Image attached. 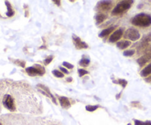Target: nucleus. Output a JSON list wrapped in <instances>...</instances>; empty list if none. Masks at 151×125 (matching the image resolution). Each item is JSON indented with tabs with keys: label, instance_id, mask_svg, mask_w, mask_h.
<instances>
[{
	"label": "nucleus",
	"instance_id": "obj_1",
	"mask_svg": "<svg viewBox=\"0 0 151 125\" xmlns=\"http://www.w3.org/2000/svg\"><path fill=\"white\" fill-rule=\"evenodd\" d=\"M4 110L10 113L39 115L43 112L42 101L27 82L0 79V116Z\"/></svg>",
	"mask_w": 151,
	"mask_h": 125
},
{
	"label": "nucleus",
	"instance_id": "obj_2",
	"mask_svg": "<svg viewBox=\"0 0 151 125\" xmlns=\"http://www.w3.org/2000/svg\"><path fill=\"white\" fill-rule=\"evenodd\" d=\"M0 125H61L58 121L35 117L22 113H5L0 116Z\"/></svg>",
	"mask_w": 151,
	"mask_h": 125
},
{
	"label": "nucleus",
	"instance_id": "obj_3",
	"mask_svg": "<svg viewBox=\"0 0 151 125\" xmlns=\"http://www.w3.org/2000/svg\"><path fill=\"white\" fill-rule=\"evenodd\" d=\"M131 23L134 26L147 27L151 25V16L146 13H139L131 19Z\"/></svg>",
	"mask_w": 151,
	"mask_h": 125
},
{
	"label": "nucleus",
	"instance_id": "obj_4",
	"mask_svg": "<svg viewBox=\"0 0 151 125\" xmlns=\"http://www.w3.org/2000/svg\"><path fill=\"white\" fill-rule=\"evenodd\" d=\"M133 3H134V1H131V0H124V1H121L113 9V10L111 12V14L114 15V16H117V15H120L122 13H125L128 9L131 8Z\"/></svg>",
	"mask_w": 151,
	"mask_h": 125
},
{
	"label": "nucleus",
	"instance_id": "obj_5",
	"mask_svg": "<svg viewBox=\"0 0 151 125\" xmlns=\"http://www.w3.org/2000/svg\"><path fill=\"white\" fill-rule=\"evenodd\" d=\"M27 73L29 76H42L45 74V69L42 66L38 64H35L33 66L28 67L25 69Z\"/></svg>",
	"mask_w": 151,
	"mask_h": 125
},
{
	"label": "nucleus",
	"instance_id": "obj_6",
	"mask_svg": "<svg viewBox=\"0 0 151 125\" xmlns=\"http://www.w3.org/2000/svg\"><path fill=\"white\" fill-rule=\"evenodd\" d=\"M124 38L130 41H135L140 38V34L139 31L135 28H129L124 34Z\"/></svg>",
	"mask_w": 151,
	"mask_h": 125
},
{
	"label": "nucleus",
	"instance_id": "obj_7",
	"mask_svg": "<svg viewBox=\"0 0 151 125\" xmlns=\"http://www.w3.org/2000/svg\"><path fill=\"white\" fill-rule=\"evenodd\" d=\"M37 88H40L39 91L41 93V94H43L44 96H47V97H49V98L51 99L55 104H57L55 98L54 96L52 95V94L51 93V91H50L49 88L46 87L45 85H41V84H38V85H37Z\"/></svg>",
	"mask_w": 151,
	"mask_h": 125
},
{
	"label": "nucleus",
	"instance_id": "obj_8",
	"mask_svg": "<svg viewBox=\"0 0 151 125\" xmlns=\"http://www.w3.org/2000/svg\"><path fill=\"white\" fill-rule=\"evenodd\" d=\"M72 40H73V43L75 44V46L76 47L77 49H87L88 46L87 45L86 43L83 42L81 41V38L77 35H72Z\"/></svg>",
	"mask_w": 151,
	"mask_h": 125
},
{
	"label": "nucleus",
	"instance_id": "obj_9",
	"mask_svg": "<svg viewBox=\"0 0 151 125\" xmlns=\"http://www.w3.org/2000/svg\"><path fill=\"white\" fill-rule=\"evenodd\" d=\"M122 35H123V29H119L115 31L113 34L109 38V41L111 43H115L117 41H119L121 38H122Z\"/></svg>",
	"mask_w": 151,
	"mask_h": 125
},
{
	"label": "nucleus",
	"instance_id": "obj_10",
	"mask_svg": "<svg viewBox=\"0 0 151 125\" xmlns=\"http://www.w3.org/2000/svg\"><path fill=\"white\" fill-rule=\"evenodd\" d=\"M150 60H151V49L150 50V51H148V52L146 53L145 54H144L142 57H139V58L137 60V63H138L139 65L142 67V66H145V65L147 62L150 61Z\"/></svg>",
	"mask_w": 151,
	"mask_h": 125
},
{
	"label": "nucleus",
	"instance_id": "obj_11",
	"mask_svg": "<svg viewBox=\"0 0 151 125\" xmlns=\"http://www.w3.org/2000/svg\"><path fill=\"white\" fill-rule=\"evenodd\" d=\"M150 42H151V33L145 35V36L142 38V42L140 43V46L139 47V49L142 50V51L145 50L146 48H147V46L149 45V44H150Z\"/></svg>",
	"mask_w": 151,
	"mask_h": 125
},
{
	"label": "nucleus",
	"instance_id": "obj_12",
	"mask_svg": "<svg viewBox=\"0 0 151 125\" xmlns=\"http://www.w3.org/2000/svg\"><path fill=\"white\" fill-rule=\"evenodd\" d=\"M113 2L111 1H101L98 3V8L101 10H109L112 7Z\"/></svg>",
	"mask_w": 151,
	"mask_h": 125
},
{
	"label": "nucleus",
	"instance_id": "obj_13",
	"mask_svg": "<svg viewBox=\"0 0 151 125\" xmlns=\"http://www.w3.org/2000/svg\"><path fill=\"white\" fill-rule=\"evenodd\" d=\"M61 107L64 109H69L71 107V103L69 99L66 96H60L58 98Z\"/></svg>",
	"mask_w": 151,
	"mask_h": 125
},
{
	"label": "nucleus",
	"instance_id": "obj_14",
	"mask_svg": "<svg viewBox=\"0 0 151 125\" xmlns=\"http://www.w3.org/2000/svg\"><path fill=\"white\" fill-rule=\"evenodd\" d=\"M131 44L130 41H121L116 43V46L120 49H125Z\"/></svg>",
	"mask_w": 151,
	"mask_h": 125
},
{
	"label": "nucleus",
	"instance_id": "obj_15",
	"mask_svg": "<svg viewBox=\"0 0 151 125\" xmlns=\"http://www.w3.org/2000/svg\"><path fill=\"white\" fill-rule=\"evenodd\" d=\"M151 74V63L150 64L147 65L145 69H143L142 70V71L140 72V75L143 77H146V76H149Z\"/></svg>",
	"mask_w": 151,
	"mask_h": 125
},
{
	"label": "nucleus",
	"instance_id": "obj_16",
	"mask_svg": "<svg viewBox=\"0 0 151 125\" xmlns=\"http://www.w3.org/2000/svg\"><path fill=\"white\" fill-rule=\"evenodd\" d=\"M115 28H116V26H110V27L103 29V30L99 34V37H100V38H103V37L107 36L108 35H109V34L111 33V32H113V30L115 29Z\"/></svg>",
	"mask_w": 151,
	"mask_h": 125
},
{
	"label": "nucleus",
	"instance_id": "obj_17",
	"mask_svg": "<svg viewBox=\"0 0 151 125\" xmlns=\"http://www.w3.org/2000/svg\"><path fill=\"white\" fill-rule=\"evenodd\" d=\"M106 19H107V16L105 14H103V13H100V14L97 15L95 17V19L96 21H97V24L102 23V22L104 21Z\"/></svg>",
	"mask_w": 151,
	"mask_h": 125
},
{
	"label": "nucleus",
	"instance_id": "obj_18",
	"mask_svg": "<svg viewBox=\"0 0 151 125\" xmlns=\"http://www.w3.org/2000/svg\"><path fill=\"white\" fill-rule=\"evenodd\" d=\"M80 66H83V67H88L90 64V60L86 57H83L79 62Z\"/></svg>",
	"mask_w": 151,
	"mask_h": 125
},
{
	"label": "nucleus",
	"instance_id": "obj_19",
	"mask_svg": "<svg viewBox=\"0 0 151 125\" xmlns=\"http://www.w3.org/2000/svg\"><path fill=\"white\" fill-rule=\"evenodd\" d=\"M134 124H135V125H151V121H142L135 119L134 120Z\"/></svg>",
	"mask_w": 151,
	"mask_h": 125
},
{
	"label": "nucleus",
	"instance_id": "obj_20",
	"mask_svg": "<svg viewBox=\"0 0 151 125\" xmlns=\"http://www.w3.org/2000/svg\"><path fill=\"white\" fill-rule=\"evenodd\" d=\"M52 74L54 75L55 76L58 78H63L64 76V74H63L62 72L59 71L58 70H53L52 71Z\"/></svg>",
	"mask_w": 151,
	"mask_h": 125
},
{
	"label": "nucleus",
	"instance_id": "obj_21",
	"mask_svg": "<svg viewBox=\"0 0 151 125\" xmlns=\"http://www.w3.org/2000/svg\"><path fill=\"white\" fill-rule=\"evenodd\" d=\"M98 107H99L98 105H87L86 107V109L87 111L93 112V111H95Z\"/></svg>",
	"mask_w": 151,
	"mask_h": 125
},
{
	"label": "nucleus",
	"instance_id": "obj_22",
	"mask_svg": "<svg viewBox=\"0 0 151 125\" xmlns=\"http://www.w3.org/2000/svg\"><path fill=\"white\" fill-rule=\"evenodd\" d=\"M135 54V50H126L123 52V54L126 57H131V56H133Z\"/></svg>",
	"mask_w": 151,
	"mask_h": 125
},
{
	"label": "nucleus",
	"instance_id": "obj_23",
	"mask_svg": "<svg viewBox=\"0 0 151 125\" xmlns=\"http://www.w3.org/2000/svg\"><path fill=\"white\" fill-rule=\"evenodd\" d=\"M114 82L119 84V85H122L123 88H125V86H126L127 84H128V82H127L125 79H118V81H116V82Z\"/></svg>",
	"mask_w": 151,
	"mask_h": 125
},
{
	"label": "nucleus",
	"instance_id": "obj_24",
	"mask_svg": "<svg viewBox=\"0 0 151 125\" xmlns=\"http://www.w3.org/2000/svg\"><path fill=\"white\" fill-rule=\"evenodd\" d=\"M78 74H79L80 76H83L84 75L88 74V71L83 69H78Z\"/></svg>",
	"mask_w": 151,
	"mask_h": 125
},
{
	"label": "nucleus",
	"instance_id": "obj_25",
	"mask_svg": "<svg viewBox=\"0 0 151 125\" xmlns=\"http://www.w3.org/2000/svg\"><path fill=\"white\" fill-rule=\"evenodd\" d=\"M52 59H53V56H49V57H47V58L44 60V65L50 64V63H51V61L52 60Z\"/></svg>",
	"mask_w": 151,
	"mask_h": 125
},
{
	"label": "nucleus",
	"instance_id": "obj_26",
	"mask_svg": "<svg viewBox=\"0 0 151 125\" xmlns=\"http://www.w3.org/2000/svg\"><path fill=\"white\" fill-rule=\"evenodd\" d=\"M63 66H64V67H66V69H72L74 68L73 65L71 64V63H68V62H63Z\"/></svg>",
	"mask_w": 151,
	"mask_h": 125
},
{
	"label": "nucleus",
	"instance_id": "obj_27",
	"mask_svg": "<svg viewBox=\"0 0 151 125\" xmlns=\"http://www.w3.org/2000/svg\"><path fill=\"white\" fill-rule=\"evenodd\" d=\"M60 71H61L63 72V73H65V74H69V71H68L66 70V69H65V68H63V67H60Z\"/></svg>",
	"mask_w": 151,
	"mask_h": 125
},
{
	"label": "nucleus",
	"instance_id": "obj_28",
	"mask_svg": "<svg viewBox=\"0 0 151 125\" xmlns=\"http://www.w3.org/2000/svg\"><path fill=\"white\" fill-rule=\"evenodd\" d=\"M66 80H67V82H72V77H70V78H67V79H66Z\"/></svg>",
	"mask_w": 151,
	"mask_h": 125
},
{
	"label": "nucleus",
	"instance_id": "obj_29",
	"mask_svg": "<svg viewBox=\"0 0 151 125\" xmlns=\"http://www.w3.org/2000/svg\"><path fill=\"white\" fill-rule=\"evenodd\" d=\"M148 80H151V77L149 78V79H148Z\"/></svg>",
	"mask_w": 151,
	"mask_h": 125
},
{
	"label": "nucleus",
	"instance_id": "obj_30",
	"mask_svg": "<svg viewBox=\"0 0 151 125\" xmlns=\"http://www.w3.org/2000/svg\"><path fill=\"white\" fill-rule=\"evenodd\" d=\"M127 125H131V124L129 123V124H127Z\"/></svg>",
	"mask_w": 151,
	"mask_h": 125
}]
</instances>
